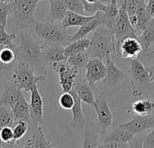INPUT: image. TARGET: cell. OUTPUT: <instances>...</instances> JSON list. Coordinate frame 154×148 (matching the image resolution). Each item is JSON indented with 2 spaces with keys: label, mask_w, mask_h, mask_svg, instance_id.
Segmentation results:
<instances>
[{
  "label": "cell",
  "mask_w": 154,
  "mask_h": 148,
  "mask_svg": "<svg viewBox=\"0 0 154 148\" xmlns=\"http://www.w3.org/2000/svg\"><path fill=\"white\" fill-rule=\"evenodd\" d=\"M15 119L12 108L0 105V128L4 127H13Z\"/></svg>",
  "instance_id": "obj_34"
},
{
  "label": "cell",
  "mask_w": 154,
  "mask_h": 148,
  "mask_svg": "<svg viewBox=\"0 0 154 148\" xmlns=\"http://www.w3.org/2000/svg\"><path fill=\"white\" fill-rule=\"evenodd\" d=\"M141 52H143V47L138 38L125 37L116 45V55L124 59H136Z\"/></svg>",
  "instance_id": "obj_12"
},
{
  "label": "cell",
  "mask_w": 154,
  "mask_h": 148,
  "mask_svg": "<svg viewBox=\"0 0 154 148\" xmlns=\"http://www.w3.org/2000/svg\"><path fill=\"white\" fill-rule=\"evenodd\" d=\"M106 75L104 80L105 87L108 92L109 90H115V91L119 90L117 85L121 84L123 80L126 78V74L120 70L116 63L112 61L110 54L106 55Z\"/></svg>",
  "instance_id": "obj_10"
},
{
  "label": "cell",
  "mask_w": 154,
  "mask_h": 148,
  "mask_svg": "<svg viewBox=\"0 0 154 148\" xmlns=\"http://www.w3.org/2000/svg\"><path fill=\"white\" fill-rule=\"evenodd\" d=\"M0 147H1V141H0Z\"/></svg>",
  "instance_id": "obj_49"
},
{
  "label": "cell",
  "mask_w": 154,
  "mask_h": 148,
  "mask_svg": "<svg viewBox=\"0 0 154 148\" xmlns=\"http://www.w3.org/2000/svg\"><path fill=\"white\" fill-rule=\"evenodd\" d=\"M51 67L58 73L59 82L63 92H69L72 90L76 84V80L79 75V70L71 67L67 62H54Z\"/></svg>",
  "instance_id": "obj_7"
},
{
  "label": "cell",
  "mask_w": 154,
  "mask_h": 148,
  "mask_svg": "<svg viewBox=\"0 0 154 148\" xmlns=\"http://www.w3.org/2000/svg\"><path fill=\"white\" fill-rule=\"evenodd\" d=\"M117 2L118 0H112L111 3L107 5L106 9L103 11V24L112 32H114L119 14V6Z\"/></svg>",
  "instance_id": "obj_26"
},
{
  "label": "cell",
  "mask_w": 154,
  "mask_h": 148,
  "mask_svg": "<svg viewBox=\"0 0 154 148\" xmlns=\"http://www.w3.org/2000/svg\"><path fill=\"white\" fill-rule=\"evenodd\" d=\"M86 14L94 15L99 11H105L107 5L102 3L99 0H81Z\"/></svg>",
  "instance_id": "obj_35"
},
{
  "label": "cell",
  "mask_w": 154,
  "mask_h": 148,
  "mask_svg": "<svg viewBox=\"0 0 154 148\" xmlns=\"http://www.w3.org/2000/svg\"><path fill=\"white\" fill-rule=\"evenodd\" d=\"M23 95L22 90L16 84V82L12 79H7L5 83L4 91L0 97V105H5L8 107H13Z\"/></svg>",
  "instance_id": "obj_17"
},
{
  "label": "cell",
  "mask_w": 154,
  "mask_h": 148,
  "mask_svg": "<svg viewBox=\"0 0 154 148\" xmlns=\"http://www.w3.org/2000/svg\"><path fill=\"white\" fill-rule=\"evenodd\" d=\"M30 117L33 128L40 125H43V99L38 90V85L31 90Z\"/></svg>",
  "instance_id": "obj_13"
},
{
  "label": "cell",
  "mask_w": 154,
  "mask_h": 148,
  "mask_svg": "<svg viewBox=\"0 0 154 148\" xmlns=\"http://www.w3.org/2000/svg\"><path fill=\"white\" fill-rule=\"evenodd\" d=\"M0 1H3V2H6V3H10V2H12L13 0H0Z\"/></svg>",
  "instance_id": "obj_48"
},
{
  "label": "cell",
  "mask_w": 154,
  "mask_h": 148,
  "mask_svg": "<svg viewBox=\"0 0 154 148\" xmlns=\"http://www.w3.org/2000/svg\"><path fill=\"white\" fill-rule=\"evenodd\" d=\"M34 31L37 36L44 41L43 44L58 43L66 46L70 43V33L60 24H56L51 21L46 23L36 21L34 24Z\"/></svg>",
  "instance_id": "obj_4"
},
{
  "label": "cell",
  "mask_w": 154,
  "mask_h": 148,
  "mask_svg": "<svg viewBox=\"0 0 154 148\" xmlns=\"http://www.w3.org/2000/svg\"><path fill=\"white\" fill-rule=\"evenodd\" d=\"M94 17V15H84L70 10H68V12L66 13L63 20L61 21L60 24L63 28L69 29L70 27H76V26H81L83 24H85L86 23H88V21H90L92 18Z\"/></svg>",
  "instance_id": "obj_23"
},
{
  "label": "cell",
  "mask_w": 154,
  "mask_h": 148,
  "mask_svg": "<svg viewBox=\"0 0 154 148\" xmlns=\"http://www.w3.org/2000/svg\"><path fill=\"white\" fill-rule=\"evenodd\" d=\"M39 2V0H13L10 2L11 33H16L35 24L33 14Z\"/></svg>",
  "instance_id": "obj_2"
},
{
  "label": "cell",
  "mask_w": 154,
  "mask_h": 148,
  "mask_svg": "<svg viewBox=\"0 0 154 148\" xmlns=\"http://www.w3.org/2000/svg\"><path fill=\"white\" fill-rule=\"evenodd\" d=\"M138 35V40L143 47V52H148V50L154 46V16L151 19L146 28Z\"/></svg>",
  "instance_id": "obj_29"
},
{
  "label": "cell",
  "mask_w": 154,
  "mask_h": 148,
  "mask_svg": "<svg viewBox=\"0 0 154 148\" xmlns=\"http://www.w3.org/2000/svg\"><path fill=\"white\" fill-rule=\"evenodd\" d=\"M74 101V97L71 92H63L59 99V105L65 110H71Z\"/></svg>",
  "instance_id": "obj_38"
},
{
  "label": "cell",
  "mask_w": 154,
  "mask_h": 148,
  "mask_svg": "<svg viewBox=\"0 0 154 148\" xmlns=\"http://www.w3.org/2000/svg\"><path fill=\"white\" fill-rule=\"evenodd\" d=\"M143 137L144 135H142L141 133L135 134L133 139L129 143L130 147H141L143 148Z\"/></svg>",
  "instance_id": "obj_41"
},
{
  "label": "cell",
  "mask_w": 154,
  "mask_h": 148,
  "mask_svg": "<svg viewBox=\"0 0 154 148\" xmlns=\"http://www.w3.org/2000/svg\"><path fill=\"white\" fill-rule=\"evenodd\" d=\"M89 58H90V56H89L88 52L86 50L84 52H81L76 53V54L70 55L69 57L67 58L66 62L69 65H70L71 67H73V68H75V69L79 71V70H81V69L86 67Z\"/></svg>",
  "instance_id": "obj_32"
},
{
  "label": "cell",
  "mask_w": 154,
  "mask_h": 148,
  "mask_svg": "<svg viewBox=\"0 0 154 148\" xmlns=\"http://www.w3.org/2000/svg\"><path fill=\"white\" fill-rule=\"evenodd\" d=\"M49 47L43 46L42 51V58L45 65L51 66V64L54 62L66 61L67 58L64 53V46L58 43H48Z\"/></svg>",
  "instance_id": "obj_19"
},
{
  "label": "cell",
  "mask_w": 154,
  "mask_h": 148,
  "mask_svg": "<svg viewBox=\"0 0 154 148\" xmlns=\"http://www.w3.org/2000/svg\"><path fill=\"white\" fill-rule=\"evenodd\" d=\"M80 131L83 138V147H100V143L98 141L100 130L97 122L95 123L87 118L80 126Z\"/></svg>",
  "instance_id": "obj_14"
},
{
  "label": "cell",
  "mask_w": 154,
  "mask_h": 148,
  "mask_svg": "<svg viewBox=\"0 0 154 148\" xmlns=\"http://www.w3.org/2000/svg\"><path fill=\"white\" fill-rule=\"evenodd\" d=\"M128 73L132 80V86L135 84L138 85H144L146 83H151V74L148 70L140 61L137 59H134L131 61L130 70Z\"/></svg>",
  "instance_id": "obj_16"
},
{
  "label": "cell",
  "mask_w": 154,
  "mask_h": 148,
  "mask_svg": "<svg viewBox=\"0 0 154 148\" xmlns=\"http://www.w3.org/2000/svg\"><path fill=\"white\" fill-rule=\"evenodd\" d=\"M114 33L116 36V45L125 37L138 38V31L132 24L126 11V7L123 4L119 6V14L115 25Z\"/></svg>",
  "instance_id": "obj_8"
},
{
  "label": "cell",
  "mask_w": 154,
  "mask_h": 148,
  "mask_svg": "<svg viewBox=\"0 0 154 148\" xmlns=\"http://www.w3.org/2000/svg\"><path fill=\"white\" fill-rule=\"evenodd\" d=\"M35 72L36 71L31 65L17 61L16 67L11 78L16 82L21 90L26 92H31V90L37 86L39 82L45 79L44 75H35Z\"/></svg>",
  "instance_id": "obj_5"
},
{
  "label": "cell",
  "mask_w": 154,
  "mask_h": 148,
  "mask_svg": "<svg viewBox=\"0 0 154 148\" xmlns=\"http://www.w3.org/2000/svg\"><path fill=\"white\" fill-rule=\"evenodd\" d=\"M11 7L10 3L0 1V24L6 26L7 24V18L10 14Z\"/></svg>",
  "instance_id": "obj_39"
},
{
  "label": "cell",
  "mask_w": 154,
  "mask_h": 148,
  "mask_svg": "<svg viewBox=\"0 0 154 148\" xmlns=\"http://www.w3.org/2000/svg\"><path fill=\"white\" fill-rule=\"evenodd\" d=\"M0 141L1 147H14L17 146L14 140V133L12 127H4L0 128Z\"/></svg>",
  "instance_id": "obj_36"
},
{
  "label": "cell",
  "mask_w": 154,
  "mask_h": 148,
  "mask_svg": "<svg viewBox=\"0 0 154 148\" xmlns=\"http://www.w3.org/2000/svg\"><path fill=\"white\" fill-rule=\"evenodd\" d=\"M16 48H0V80L10 79L17 64Z\"/></svg>",
  "instance_id": "obj_11"
},
{
  "label": "cell",
  "mask_w": 154,
  "mask_h": 148,
  "mask_svg": "<svg viewBox=\"0 0 154 148\" xmlns=\"http://www.w3.org/2000/svg\"><path fill=\"white\" fill-rule=\"evenodd\" d=\"M143 148H154V128L149 135L144 136Z\"/></svg>",
  "instance_id": "obj_42"
},
{
  "label": "cell",
  "mask_w": 154,
  "mask_h": 148,
  "mask_svg": "<svg viewBox=\"0 0 154 148\" xmlns=\"http://www.w3.org/2000/svg\"><path fill=\"white\" fill-rule=\"evenodd\" d=\"M99 1H101L102 3H104V4H106V5H108V4L111 3L112 0H99Z\"/></svg>",
  "instance_id": "obj_47"
},
{
  "label": "cell",
  "mask_w": 154,
  "mask_h": 148,
  "mask_svg": "<svg viewBox=\"0 0 154 148\" xmlns=\"http://www.w3.org/2000/svg\"><path fill=\"white\" fill-rule=\"evenodd\" d=\"M87 52L90 57H97L102 60L106 59V55L116 52L115 33L104 24L99 25L94 30Z\"/></svg>",
  "instance_id": "obj_3"
},
{
  "label": "cell",
  "mask_w": 154,
  "mask_h": 148,
  "mask_svg": "<svg viewBox=\"0 0 154 148\" xmlns=\"http://www.w3.org/2000/svg\"><path fill=\"white\" fill-rule=\"evenodd\" d=\"M12 110L14 116L15 122L23 120L32 126L30 117V104H28L23 95H22L19 100L12 107Z\"/></svg>",
  "instance_id": "obj_25"
},
{
  "label": "cell",
  "mask_w": 154,
  "mask_h": 148,
  "mask_svg": "<svg viewBox=\"0 0 154 148\" xmlns=\"http://www.w3.org/2000/svg\"><path fill=\"white\" fill-rule=\"evenodd\" d=\"M86 80L94 88L95 85L104 80L106 75V66L104 64L102 59L97 57H90L86 67Z\"/></svg>",
  "instance_id": "obj_9"
},
{
  "label": "cell",
  "mask_w": 154,
  "mask_h": 148,
  "mask_svg": "<svg viewBox=\"0 0 154 148\" xmlns=\"http://www.w3.org/2000/svg\"><path fill=\"white\" fill-rule=\"evenodd\" d=\"M135 134L127 131L119 126L112 130L110 133H106L104 136H102V143H111V142H120V143H130V141L133 139Z\"/></svg>",
  "instance_id": "obj_22"
},
{
  "label": "cell",
  "mask_w": 154,
  "mask_h": 148,
  "mask_svg": "<svg viewBox=\"0 0 154 148\" xmlns=\"http://www.w3.org/2000/svg\"><path fill=\"white\" fill-rule=\"evenodd\" d=\"M100 147L106 148H129V143H120V142H111L100 144Z\"/></svg>",
  "instance_id": "obj_43"
},
{
  "label": "cell",
  "mask_w": 154,
  "mask_h": 148,
  "mask_svg": "<svg viewBox=\"0 0 154 148\" xmlns=\"http://www.w3.org/2000/svg\"><path fill=\"white\" fill-rule=\"evenodd\" d=\"M128 112L134 116H149L154 114V101L151 99H138L134 101Z\"/></svg>",
  "instance_id": "obj_27"
},
{
  "label": "cell",
  "mask_w": 154,
  "mask_h": 148,
  "mask_svg": "<svg viewBox=\"0 0 154 148\" xmlns=\"http://www.w3.org/2000/svg\"><path fill=\"white\" fill-rule=\"evenodd\" d=\"M32 126L23 120L21 121H16L14 126L12 127L13 128V133H14V140L16 143L17 146H19V142L20 140L27 134L28 131L32 130Z\"/></svg>",
  "instance_id": "obj_33"
},
{
  "label": "cell",
  "mask_w": 154,
  "mask_h": 148,
  "mask_svg": "<svg viewBox=\"0 0 154 148\" xmlns=\"http://www.w3.org/2000/svg\"><path fill=\"white\" fill-rule=\"evenodd\" d=\"M145 55H146V56H148V57L153 56V55H154V50H153V51H152V52H146V53H145Z\"/></svg>",
  "instance_id": "obj_46"
},
{
  "label": "cell",
  "mask_w": 154,
  "mask_h": 148,
  "mask_svg": "<svg viewBox=\"0 0 154 148\" xmlns=\"http://www.w3.org/2000/svg\"><path fill=\"white\" fill-rule=\"evenodd\" d=\"M118 126L134 134L143 133L150 128H154V114L149 116H134L129 122L119 124Z\"/></svg>",
  "instance_id": "obj_15"
},
{
  "label": "cell",
  "mask_w": 154,
  "mask_h": 148,
  "mask_svg": "<svg viewBox=\"0 0 154 148\" xmlns=\"http://www.w3.org/2000/svg\"><path fill=\"white\" fill-rule=\"evenodd\" d=\"M152 17L153 16L150 14V12L147 9L146 0H139L136 14H135V18H136L135 29L137 31H143Z\"/></svg>",
  "instance_id": "obj_24"
},
{
  "label": "cell",
  "mask_w": 154,
  "mask_h": 148,
  "mask_svg": "<svg viewBox=\"0 0 154 148\" xmlns=\"http://www.w3.org/2000/svg\"><path fill=\"white\" fill-rule=\"evenodd\" d=\"M50 19L51 22L62 21L66 13L68 12V7L65 0H50Z\"/></svg>",
  "instance_id": "obj_30"
},
{
  "label": "cell",
  "mask_w": 154,
  "mask_h": 148,
  "mask_svg": "<svg viewBox=\"0 0 154 148\" xmlns=\"http://www.w3.org/2000/svg\"><path fill=\"white\" fill-rule=\"evenodd\" d=\"M74 90H76L77 94L79 95L82 102H85L93 108L95 107V103H96L95 92L93 90V87L86 80L85 77L82 78L78 75Z\"/></svg>",
  "instance_id": "obj_18"
},
{
  "label": "cell",
  "mask_w": 154,
  "mask_h": 148,
  "mask_svg": "<svg viewBox=\"0 0 154 148\" xmlns=\"http://www.w3.org/2000/svg\"><path fill=\"white\" fill-rule=\"evenodd\" d=\"M65 3L69 10L81 14H86L81 0H65Z\"/></svg>",
  "instance_id": "obj_40"
},
{
  "label": "cell",
  "mask_w": 154,
  "mask_h": 148,
  "mask_svg": "<svg viewBox=\"0 0 154 148\" xmlns=\"http://www.w3.org/2000/svg\"><path fill=\"white\" fill-rule=\"evenodd\" d=\"M15 38H16V33H8L6 32V26L0 24V48L11 47L15 49L17 45L13 43V41Z\"/></svg>",
  "instance_id": "obj_37"
},
{
  "label": "cell",
  "mask_w": 154,
  "mask_h": 148,
  "mask_svg": "<svg viewBox=\"0 0 154 148\" xmlns=\"http://www.w3.org/2000/svg\"><path fill=\"white\" fill-rule=\"evenodd\" d=\"M89 44H90V40L86 37L70 42L69 44L64 46V53L66 58L69 57L70 55L86 51L89 47Z\"/></svg>",
  "instance_id": "obj_31"
},
{
  "label": "cell",
  "mask_w": 154,
  "mask_h": 148,
  "mask_svg": "<svg viewBox=\"0 0 154 148\" xmlns=\"http://www.w3.org/2000/svg\"><path fill=\"white\" fill-rule=\"evenodd\" d=\"M107 91H103L96 98L95 109L97 115V124L100 130V136H104L113 125V114L107 101Z\"/></svg>",
  "instance_id": "obj_6"
},
{
  "label": "cell",
  "mask_w": 154,
  "mask_h": 148,
  "mask_svg": "<svg viewBox=\"0 0 154 148\" xmlns=\"http://www.w3.org/2000/svg\"><path fill=\"white\" fill-rule=\"evenodd\" d=\"M39 1H41V0H39Z\"/></svg>",
  "instance_id": "obj_50"
},
{
  "label": "cell",
  "mask_w": 154,
  "mask_h": 148,
  "mask_svg": "<svg viewBox=\"0 0 154 148\" xmlns=\"http://www.w3.org/2000/svg\"><path fill=\"white\" fill-rule=\"evenodd\" d=\"M147 68H148V70L150 71V74H151V80H152V83H154V65L147 67Z\"/></svg>",
  "instance_id": "obj_45"
},
{
  "label": "cell",
  "mask_w": 154,
  "mask_h": 148,
  "mask_svg": "<svg viewBox=\"0 0 154 148\" xmlns=\"http://www.w3.org/2000/svg\"><path fill=\"white\" fill-rule=\"evenodd\" d=\"M147 2V9L150 14L154 16V0H146Z\"/></svg>",
  "instance_id": "obj_44"
},
{
  "label": "cell",
  "mask_w": 154,
  "mask_h": 148,
  "mask_svg": "<svg viewBox=\"0 0 154 148\" xmlns=\"http://www.w3.org/2000/svg\"><path fill=\"white\" fill-rule=\"evenodd\" d=\"M69 92H71V94L74 97V105L71 109V112H72V120H71V126L73 128H76L78 126H81L83 124V122L85 121V119L87 118L84 114H83V110H82V100L80 99V98L79 97V95L77 94L76 90L73 89L72 90H70Z\"/></svg>",
  "instance_id": "obj_28"
},
{
  "label": "cell",
  "mask_w": 154,
  "mask_h": 148,
  "mask_svg": "<svg viewBox=\"0 0 154 148\" xmlns=\"http://www.w3.org/2000/svg\"><path fill=\"white\" fill-rule=\"evenodd\" d=\"M42 51L43 44L39 43L25 33H21V42L15 50L17 61L31 65L36 72L45 76L47 73V66L43 61Z\"/></svg>",
  "instance_id": "obj_1"
},
{
  "label": "cell",
  "mask_w": 154,
  "mask_h": 148,
  "mask_svg": "<svg viewBox=\"0 0 154 148\" xmlns=\"http://www.w3.org/2000/svg\"><path fill=\"white\" fill-rule=\"evenodd\" d=\"M24 148H49L55 147V146L48 141L44 133H43V125H40L33 128L32 135L29 137L25 144L23 145Z\"/></svg>",
  "instance_id": "obj_20"
},
{
  "label": "cell",
  "mask_w": 154,
  "mask_h": 148,
  "mask_svg": "<svg viewBox=\"0 0 154 148\" xmlns=\"http://www.w3.org/2000/svg\"><path fill=\"white\" fill-rule=\"evenodd\" d=\"M103 24V11L97 12L96 14H94V17L86 23L85 24L81 25L79 29L71 35L70 37V42H73L78 39L85 38L88 33L93 32L95 29H97L99 25Z\"/></svg>",
  "instance_id": "obj_21"
}]
</instances>
